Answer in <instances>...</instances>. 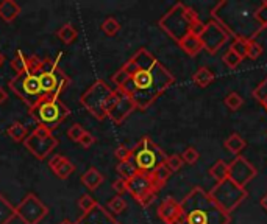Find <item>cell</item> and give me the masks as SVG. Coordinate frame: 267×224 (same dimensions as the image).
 <instances>
[{
    "instance_id": "17",
    "label": "cell",
    "mask_w": 267,
    "mask_h": 224,
    "mask_svg": "<svg viewBox=\"0 0 267 224\" xmlns=\"http://www.w3.org/2000/svg\"><path fill=\"white\" fill-rule=\"evenodd\" d=\"M158 216L164 224H175L180 216V203L172 196L164 198L158 206Z\"/></svg>"
},
{
    "instance_id": "35",
    "label": "cell",
    "mask_w": 267,
    "mask_h": 224,
    "mask_svg": "<svg viewBox=\"0 0 267 224\" xmlns=\"http://www.w3.org/2000/svg\"><path fill=\"white\" fill-rule=\"evenodd\" d=\"M252 95H253V98L256 100V102H258L259 105H262V106L267 105V78H264V80L253 89Z\"/></svg>"
},
{
    "instance_id": "10",
    "label": "cell",
    "mask_w": 267,
    "mask_h": 224,
    "mask_svg": "<svg viewBox=\"0 0 267 224\" xmlns=\"http://www.w3.org/2000/svg\"><path fill=\"white\" fill-rule=\"evenodd\" d=\"M208 193L212 201L217 204V207L228 215H231V212H234L249 196L246 188L237 187L230 179L216 184Z\"/></svg>"
},
{
    "instance_id": "38",
    "label": "cell",
    "mask_w": 267,
    "mask_h": 224,
    "mask_svg": "<svg viewBox=\"0 0 267 224\" xmlns=\"http://www.w3.org/2000/svg\"><path fill=\"white\" fill-rule=\"evenodd\" d=\"M181 159H183L184 164L194 165V164H197V161L200 159V154H199V151H197V148L188 146V148L184 149V151H183V154H181Z\"/></svg>"
},
{
    "instance_id": "21",
    "label": "cell",
    "mask_w": 267,
    "mask_h": 224,
    "mask_svg": "<svg viewBox=\"0 0 267 224\" xmlns=\"http://www.w3.org/2000/svg\"><path fill=\"white\" fill-rule=\"evenodd\" d=\"M20 14V7L14 0H2L0 2V19L7 23H11Z\"/></svg>"
},
{
    "instance_id": "49",
    "label": "cell",
    "mask_w": 267,
    "mask_h": 224,
    "mask_svg": "<svg viewBox=\"0 0 267 224\" xmlns=\"http://www.w3.org/2000/svg\"><path fill=\"white\" fill-rule=\"evenodd\" d=\"M205 28H206V23H203L202 20H197V22H194V23H192V27H191V33H189V35L200 38V36L203 35Z\"/></svg>"
},
{
    "instance_id": "28",
    "label": "cell",
    "mask_w": 267,
    "mask_h": 224,
    "mask_svg": "<svg viewBox=\"0 0 267 224\" xmlns=\"http://www.w3.org/2000/svg\"><path fill=\"white\" fill-rule=\"evenodd\" d=\"M214 81V73L208 67H200L196 73L192 75V83L199 86L200 89L208 87Z\"/></svg>"
},
{
    "instance_id": "31",
    "label": "cell",
    "mask_w": 267,
    "mask_h": 224,
    "mask_svg": "<svg viewBox=\"0 0 267 224\" xmlns=\"http://www.w3.org/2000/svg\"><path fill=\"white\" fill-rule=\"evenodd\" d=\"M125 209H127L125 198L124 196H119V195L113 196L110 201H108V204H106V210L110 213H113V215H120L122 212H125Z\"/></svg>"
},
{
    "instance_id": "18",
    "label": "cell",
    "mask_w": 267,
    "mask_h": 224,
    "mask_svg": "<svg viewBox=\"0 0 267 224\" xmlns=\"http://www.w3.org/2000/svg\"><path fill=\"white\" fill-rule=\"evenodd\" d=\"M48 168H50L55 174L57 178L60 179H69L70 174L75 171V165L72 164L70 159H67L66 156H61V154H54L50 159H48Z\"/></svg>"
},
{
    "instance_id": "37",
    "label": "cell",
    "mask_w": 267,
    "mask_h": 224,
    "mask_svg": "<svg viewBox=\"0 0 267 224\" xmlns=\"http://www.w3.org/2000/svg\"><path fill=\"white\" fill-rule=\"evenodd\" d=\"M97 204H99V203H97L95 201V199L91 196V195H82L80 196V199H78V207H80V210L83 212V213H86V212H91L94 207H97Z\"/></svg>"
},
{
    "instance_id": "14",
    "label": "cell",
    "mask_w": 267,
    "mask_h": 224,
    "mask_svg": "<svg viewBox=\"0 0 267 224\" xmlns=\"http://www.w3.org/2000/svg\"><path fill=\"white\" fill-rule=\"evenodd\" d=\"M228 39H230V35L216 20H209L206 23V28L200 36L203 50L209 55H216L228 42Z\"/></svg>"
},
{
    "instance_id": "45",
    "label": "cell",
    "mask_w": 267,
    "mask_h": 224,
    "mask_svg": "<svg viewBox=\"0 0 267 224\" xmlns=\"http://www.w3.org/2000/svg\"><path fill=\"white\" fill-rule=\"evenodd\" d=\"M230 50H233V52L242 59L247 58V42H244V41H233Z\"/></svg>"
},
{
    "instance_id": "9",
    "label": "cell",
    "mask_w": 267,
    "mask_h": 224,
    "mask_svg": "<svg viewBox=\"0 0 267 224\" xmlns=\"http://www.w3.org/2000/svg\"><path fill=\"white\" fill-rule=\"evenodd\" d=\"M8 87L11 89L13 93H16L23 103L32 109L36 106L41 100H44L42 87L38 78V73H30V72H23L14 77L8 81Z\"/></svg>"
},
{
    "instance_id": "52",
    "label": "cell",
    "mask_w": 267,
    "mask_h": 224,
    "mask_svg": "<svg viewBox=\"0 0 267 224\" xmlns=\"http://www.w3.org/2000/svg\"><path fill=\"white\" fill-rule=\"evenodd\" d=\"M259 203H261V207L267 212V193L261 198V201H259Z\"/></svg>"
},
{
    "instance_id": "11",
    "label": "cell",
    "mask_w": 267,
    "mask_h": 224,
    "mask_svg": "<svg viewBox=\"0 0 267 224\" xmlns=\"http://www.w3.org/2000/svg\"><path fill=\"white\" fill-rule=\"evenodd\" d=\"M58 143H60L58 139L54 136L50 130L41 126V124H36L35 130L29 134L25 142H23V146H25L38 161H45L58 146Z\"/></svg>"
},
{
    "instance_id": "40",
    "label": "cell",
    "mask_w": 267,
    "mask_h": 224,
    "mask_svg": "<svg viewBox=\"0 0 267 224\" xmlns=\"http://www.w3.org/2000/svg\"><path fill=\"white\" fill-rule=\"evenodd\" d=\"M262 52L264 50H262V45L259 42H256V41H249L247 42V58L256 61L262 55Z\"/></svg>"
},
{
    "instance_id": "23",
    "label": "cell",
    "mask_w": 267,
    "mask_h": 224,
    "mask_svg": "<svg viewBox=\"0 0 267 224\" xmlns=\"http://www.w3.org/2000/svg\"><path fill=\"white\" fill-rule=\"evenodd\" d=\"M224 146H225L227 151H230L231 154L239 156V154L246 149L247 142L244 140V137H242L241 134H237V133H231V134L225 139Z\"/></svg>"
},
{
    "instance_id": "2",
    "label": "cell",
    "mask_w": 267,
    "mask_h": 224,
    "mask_svg": "<svg viewBox=\"0 0 267 224\" xmlns=\"http://www.w3.org/2000/svg\"><path fill=\"white\" fill-rule=\"evenodd\" d=\"M259 4L253 0H222L211 10V16L234 41H256L262 31L255 19Z\"/></svg>"
},
{
    "instance_id": "43",
    "label": "cell",
    "mask_w": 267,
    "mask_h": 224,
    "mask_svg": "<svg viewBox=\"0 0 267 224\" xmlns=\"http://www.w3.org/2000/svg\"><path fill=\"white\" fill-rule=\"evenodd\" d=\"M114 156L119 162H125V161H131V156H133V148H128L125 145H120L116 148L114 151Z\"/></svg>"
},
{
    "instance_id": "1",
    "label": "cell",
    "mask_w": 267,
    "mask_h": 224,
    "mask_svg": "<svg viewBox=\"0 0 267 224\" xmlns=\"http://www.w3.org/2000/svg\"><path fill=\"white\" fill-rule=\"evenodd\" d=\"M122 69L128 73L130 78L122 87L116 90L130 97L139 111L149 109L175 83L174 75L144 47L138 50Z\"/></svg>"
},
{
    "instance_id": "32",
    "label": "cell",
    "mask_w": 267,
    "mask_h": 224,
    "mask_svg": "<svg viewBox=\"0 0 267 224\" xmlns=\"http://www.w3.org/2000/svg\"><path fill=\"white\" fill-rule=\"evenodd\" d=\"M27 59H29V56H25V55L20 52V50H17L14 58L10 62V67L16 72V75L27 72Z\"/></svg>"
},
{
    "instance_id": "27",
    "label": "cell",
    "mask_w": 267,
    "mask_h": 224,
    "mask_svg": "<svg viewBox=\"0 0 267 224\" xmlns=\"http://www.w3.org/2000/svg\"><path fill=\"white\" fill-rule=\"evenodd\" d=\"M57 38H58L63 44L70 45V44H74V42L77 41V38H78V31H77V28L74 27V25L67 22V23L63 25V27L58 28V31H57Z\"/></svg>"
},
{
    "instance_id": "19",
    "label": "cell",
    "mask_w": 267,
    "mask_h": 224,
    "mask_svg": "<svg viewBox=\"0 0 267 224\" xmlns=\"http://www.w3.org/2000/svg\"><path fill=\"white\" fill-rule=\"evenodd\" d=\"M150 190H153V187H152L149 174L138 173L135 178H131L130 181H127V191L135 198V201H138V199L142 195H145V193L150 191Z\"/></svg>"
},
{
    "instance_id": "16",
    "label": "cell",
    "mask_w": 267,
    "mask_h": 224,
    "mask_svg": "<svg viewBox=\"0 0 267 224\" xmlns=\"http://www.w3.org/2000/svg\"><path fill=\"white\" fill-rule=\"evenodd\" d=\"M135 111H136V105H135L133 100H131L130 97H127V95L120 93L119 102H117L116 106L110 111L108 118H110L114 124H122V123L128 118V115H130L131 112H135Z\"/></svg>"
},
{
    "instance_id": "24",
    "label": "cell",
    "mask_w": 267,
    "mask_h": 224,
    "mask_svg": "<svg viewBox=\"0 0 267 224\" xmlns=\"http://www.w3.org/2000/svg\"><path fill=\"white\" fill-rule=\"evenodd\" d=\"M149 176H150V182H152L153 190H155V191H159V190L166 185V182H167L169 179H171L172 173H171V170H169V168L166 167V164H164L163 167L156 168L152 174H149Z\"/></svg>"
},
{
    "instance_id": "7",
    "label": "cell",
    "mask_w": 267,
    "mask_h": 224,
    "mask_svg": "<svg viewBox=\"0 0 267 224\" xmlns=\"http://www.w3.org/2000/svg\"><path fill=\"white\" fill-rule=\"evenodd\" d=\"M166 161H167V154L149 136H144L133 146L131 162L138 168V173L152 174L156 168L163 167Z\"/></svg>"
},
{
    "instance_id": "34",
    "label": "cell",
    "mask_w": 267,
    "mask_h": 224,
    "mask_svg": "<svg viewBox=\"0 0 267 224\" xmlns=\"http://www.w3.org/2000/svg\"><path fill=\"white\" fill-rule=\"evenodd\" d=\"M225 106L230 109V111H237L242 108V105H244V98H242L237 92H230L225 100H224Z\"/></svg>"
},
{
    "instance_id": "33",
    "label": "cell",
    "mask_w": 267,
    "mask_h": 224,
    "mask_svg": "<svg viewBox=\"0 0 267 224\" xmlns=\"http://www.w3.org/2000/svg\"><path fill=\"white\" fill-rule=\"evenodd\" d=\"M100 28H102V31H103L106 36H116V35L119 33V30H120V23H119V20H117L116 17L108 16V17L102 22Z\"/></svg>"
},
{
    "instance_id": "3",
    "label": "cell",
    "mask_w": 267,
    "mask_h": 224,
    "mask_svg": "<svg viewBox=\"0 0 267 224\" xmlns=\"http://www.w3.org/2000/svg\"><path fill=\"white\" fill-rule=\"evenodd\" d=\"M231 215L217 207L209 193L194 187L180 203V216L175 224H230Z\"/></svg>"
},
{
    "instance_id": "5",
    "label": "cell",
    "mask_w": 267,
    "mask_h": 224,
    "mask_svg": "<svg viewBox=\"0 0 267 224\" xmlns=\"http://www.w3.org/2000/svg\"><path fill=\"white\" fill-rule=\"evenodd\" d=\"M197 20L200 19L196 10L178 2L158 20V25L169 38H172L178 44L191 33L192 23Z\"/></svg>"
},
{
    "instance_id": "47",
    "label": "cell",
    "mask_w": 267,
    "mask_h": 224,
    "mask_svg": "<svg viewBox=\"0 0 267 224\" xmlns=\"http://www.w3.org/2000/svg\"><path fill=\"white\" fill-rule=\"evenodd\" d=\"M156 195H158V193H156L155 190H150V191H147L145 195H142L136 203H138L141 207H149V206L155 201V199H156Z\"/></svg>"
},
{
    "instance_id": "12",
    "label": "cell",
    "mask_w": 267,
    "mask_h": 224,
    "mask_svg": "<svg viewBox=\"0 0 267 224\" xmlns=\"http://www.w3.org/2000/svg\"><path fill=\"white\" fill-rule=\"evenodd\" d=\"M48 213L47 206L35 193L25 195V198L16 206V216L23 224H39Z\"/></svg>"
},
{
    "instance_id": "51",
    "label": "cell",
    "mask_w": 267,
    "mask_h": 224,
    "mask_svg": "<svg viewBox=\"0 0 267 224\" xmlns=\"http://www.w3.org/2000/svg\"><path fill=\"white\" fill-rule=\"evenodd\" d=\"M8 100V92L5 90V87L0 86V105H5Z\"/></svg>"
},
{
    "instance_id": "15",
    "label": "cell",
    "mask_w": 267,
    "mask_h": 224,
    "mask_svg": "<svg viewBox=\"0 0 267 224\" xmlns=\"http://www.w3.org/2000/svg\"><path fill=\"white\" fill-rule=\"evenodd\" d=\"M75 224H120V221H117L116 216L110 213L105 206L97 204V207H94L91 212L83 213L75 221Z\"/></svg>"
},
{
    "instance_id": "46",
    "label": "cell",
    "mask_w": 267,
    "mask_h": 224,
    "mask_svg": "<svg viewBox=\"0 0 267 224\" xmlns=\"http://www.w3.org/2000/svg\"><path fill=\"white\" fill-rule=\"evenodd\" d=\"M42 66V58H39L38 55H30L27 59V72L30 73H38L41 70Z\"/></svg>"
},
{
    "instance_id": "53",
    "label": "cell",
    "mask_w": 267,
    "mask_h": 224,
    "mask_svg": "<svg viewBox=\"0 0 267 224\" xmlns=\"http://www.w3.org/2000/svg\"><path fill=\"white\" fill-rule=\"evenodd\" d=\"M60 224H75V222H74V221H70V219H67V218H66V219H63V221H61Z\"/></svg>"
},
{
    "instance_id": "48",
    "label": "cell",
    "mask_w": 267,
    "mask_h": 224,
    "mask_svg": "<svg viewBox=\"0 0 267 224\" xmlns=\"http://www.w3.org/2000/svg\"><path fill=\"white\" fill-rule=\"evenodd\" d=\"M111 188L119 195V196H122L125 191H127V181L125 179H122V178H117L114 182H113V185H111Z\"/></svg>"
},
{
    "instance_id": "6",
    "label": "cell",
    "mask_w": 267,
    "mask_h": 224,
    "mask_svg": "<svg viewBox=\"0 0 267 224\" xmlns=\"http://www.w3.org/2000/svg\"><path fill=\"white\" fill-rule=\"evenodd\" d=\"M61 58L63 52H60L58 56L54 59L52 58L42 59L41 70L38 72V78L45 98H60L70 84V78L60 69Z\"/></svg>"
},
{
    "instance_id": "54",
    "label": "cell",
    "mask_w": 267,
    "mask_h": 224,
    "mask_svg": "<svg viewBox=\"0 0 267 224\" xmlns=\"http://www.w3.org/2000/svg\"><path fill=\"white\" fill-rule=\"evenodd\" d=\"M4 62H5V56H4L2 53H0V67L4 66Z\"/></svg>"
},
{
    "instance_id": "13",
    "label": "cell",
    "mask_w": 267,
    "mask_h": 224,
    "mask_svg": "<svg viewBox=\"0 0 267 224\" xmlns=\"http://www.w3.org/2000/svg\"><path fill=\"white\" fill-rule=\"evenodd\" d=\"M256 168L242 156H236L228 164V179L241 188H246L249 182L256 178Z\"/></svg>"
},
{
    "instance_id": "20",
    "label": "cell",
    "mask_w": 267,
    "mask_h": 224,
    "mask_svg": "<svg viewBox=\"0 0 267 224\" xmlns=\"http://www.w3.org/2000/svg\"><path fill=\"white\" fill-rule=\"evenodd\" d=\"M103 181H105L103 174H102L99 170H97L95 167L88 168V170L82 174V184H83L88 190H91V191H95L97 188H99V187L103 184Z\"/></svg>"
},
{
    "instance_id": "25",
    "label": "cell",
    "mask_w": 267,
    "mask_h": 224,
    "mask_svg": "<svg viewBox=\"0 0 267 224\" xmlns=\"http://www.w3.org/2000/svg\"><path fill=\"white\" fill-rule=\"evenodd\" d=\"M16 218V206L0 193V224H10Z\"/></svg>"
},
{
    "instance_id": "4",
    "label": "cell",
    "mask_w": 267,
    "mask_h": 224,
    "mask_svg": "<svg viewBox=\"0 0 267 224\" xmlns=\"http://www.w3.org/2000/svg\"><path fill=\"white\" fill-rule=\"evenodd\" d=\"M119 98H120L119 90L113 89L103 80H97L82 93L80 103L97 120H105L110 111L119 102Z\"/></svg>"
},
{
    "instance_id": "50",
    "label": "cell",
    "mask_w": 267,
    "mask_h": 224,
    "mask_svg": "<svg viewBox=\"0 0 267 224\" xmlns=\"http://www.w3.org/2000/svg\"><path fill=\"white\" fill-rule=\"evenodd\" d=\"M94 143H95V137H94V136H92L91 133H88V131H86V133L83 134V137H82V139L78 140V145H80L82 148H85V149L91 148V146H92Z\"/></svg>"
},
{
    "instance_id": "41",
    "label": "cell",
    "mask_w": 267,
    "mask_h": 224,
    "mask_svg": "<svg viewBox=\"0 0 267 224\" xmlns=\"http://www.w3.org/2000/svg\"><path fill=\"white\" fill-rule=\"evenodd\" d=\"M128 73L122 69V67H120L114 75H111V83L114 84V87L116 89H120V87H122L127 81H128Z\"/></svg>"
},
{
    "instance_id": "22",
    "label": "cell",
    "mask_w": 267,
    "mask_h": 224,
    "mask_svg": "<svg viewBox=\"0 0 267 224\" xmlns=\"http://www.w3.org/2000/svg\"><path fill=\"white\" fill-rule=\"evenodd\" d=\"M178 45H180V48L183 50V52L188 56H197L202 52V50H203V45H202L200 38L192 36V35H188L184 39H181L178 42Z\"/></svg>"
},
{
    "instance_id": "29",
    "label": "cell",
    "mask_w": 267,
    "mask_h": 224,
    "mask_svg": "<svg viewBox=\"0 0 267 224\" xmlns=\"http://www.w3.org/2000/svg\"><path fill=\"white\" fill-rule=\"evenodd\" d=\"M7 134H8V137L10 139H13L14 142H25V139L29 137V130H27V126L23 123H20V121H13L10 126H8V130H7Z\"/></svg>"
},
{
    "instance_id": "36",
    "label": "cell",
    "mask_w": 267,
    "mask_h": 224,
    "mask_svg": "<svg viewBox=\"0 0 267 224\" xmlns=\"http://www.w3.org/2000/svg\"><path fill=\"white\" fill-rule=\"evenodd\" d=\"M255 19L261 27V30L267 28V0H262V2L259 4V7L256 8Z\"/></svg>"
},
{
    "instance_id": "55",
    "label": "cell",
    "mask_w": 267,
    "mask_h": 224,
    "mask_svg": "<svg viewBox=\"0 0 267 224\" xmlns=\"http://www.w3.org/2000/svg\"><path fill=\"white\" fill-rule=\"evenodd\" d=\"M264 109H265V111H267V105H265V106H264Z\"/></svg>"
},
{
    "instance_id": "39",
    "label": "cell",
    "mask_w": 267,
    "mask_h": 224,
    "mask_svg": "<svg viewBox=\"0 0 267 224\" xmlns=\"http://www.w3.org/2000/svg\"><path fill=\"white\" fill-rule=\"evenodd\" d=\"M222 62H224L228 69L234 70V69H237L239 64L242 62V58H239V56L233 52V50H228V52L222 56Z\"/></svg>"
},
{
    "instance_id": "30",
    "label": "cell",
    "mask_w": 267,
    "mask_h": 224,
    "mask_svg": "<svg viewBox=\"0 0 267 224\" xmlns=\"http://www.w3.org/2000/svg\"><path fill=\"white\" fill-rule=\"evenodd\" d=\"M116 171L119 174V178H122L125 181H130L131 178H135L138 174V168L135 167V164L131 161H125V162H119L116 167Z\"/></svg>"
},
{
    "instance_id": "26",
    "label": "cell",
    "mask_w": 267,
    "mask_h": 224,
    "mask_svg": "<svg viewBox=\"0 0 267 224\" xmlns=\"http://www.w3.org/2000/svg\"><path fill=\"white\" fill-rule=\"evenodd\" d=\"M208 174L216 181V184L227 181L228 179V164L222 159L216 161V164L208 170Z\"/></svg>"
},
{
    "instance_id": "44",
    "label": "cell",
    "mask_w": 267,
    "mask_h": 224,
    "mask_svg": "<svg viewBox=\"0 0 267 224\" xmlns=\"http://www.w3.org/2000/svg\"><path fill=\"white\" fill-rule=\"evenodd\" d=\"M86 131H85V128L82 126L80 123H74L72 126L67 130V137L72 140V142H77L78 143V140L83 137V134H85Z\"/></svg>"
},
{
    "instance_id": "8",
    "label": "cell",
    "mask_w": 267,
    "mask_h": 224,
    "mask_svg": "<svg viewBox=\"0 0 267 224\" xmlns=\"http://www.w3.org/2000/svg\"><path fill=\"white\" fill-rule=\"evenodd\" d=\"M29 112L38 124L52 133L70 115V109L60 98H44L36 106L29 109Z\"/></svg>"
},
{
    "instance_id": "42",
    "label": "cell",
    "mask_w": 267,
    "mask_h": 224,
    "mask_svg": "<svg viewBox=\"0 0 267 224\" xmlns=\"http://www.w3.org/2000/svg\"><path fill=\"white\" fill-rule=\"evenodd\" d=\"M184 162L181 159V156L178 154H172V156H167V161H166V167L171 170V173H177L183 168Z\"/></svg>"
}]
</instances>
